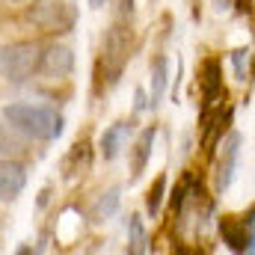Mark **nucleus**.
<instances>
[{
    "label": "nucleus",
    "mask_w": 255,
    "mask_h": 255,
    "mask_svg": "<svg viewBox=\"0 0 255 255\" xmlns=\"http://www.w3.org/2000/svg\"><path fill=\"white\" fill-rule=\"evenodd\" d=\"M199 74H202L199 77V86H202V98H205V113L202 116H208L211 113V104L220 101V98H226V92H223V65H220L217 57H208L202 63V71Z\"/></svg>",
    "instance_id": "nucleus-8"
},
{
    "label": "nucleus",
    "mask_w": 255,
    "mask_h": 255,
    "mask_svg": "<svg viewBox=\"0 0 255 255\" xmlns=\"http://www.w3.org/2000/svg\"><path fill=\"white\" fill-rule=\"evenodd\" d=\"M128 253L133 255L148 253V235H145V223H142L139 214L128 217Z\"/></svg>",
    "instance_id": "nucleus-16"
},
{
    "label": "nucleus",
    "mask_w": 255,
    "mask_h": 255,
    "mask_svg": "<svg viewBox=\"0 0 255 255\" xmlns=\"http://www.w3.org/2000/svg\"><path fill=\"white\" fill-rule=\"evenodd\" d=\"M27 21L48 36H65L77 24V3L74 0H33L27 9Z\"/></svg>",
    "instance_id": "nucleus-2"
},
{
    "label": "nucleus",
    "mask_w": 255,
    "mask_h": 255,
    "mask_svg": "<svg viewBox=\"0 0 255 255\" xmlns=\"http://www.w3.org/2000/svg\"><path fill=\"white\" fill-rule=\"evenodd\" d=\"M116 9H119L122 18H130L133 15V0H116Z\"/></svg>",
    "instance_id": "nucleus-20"
},
{
    "label": "nucleus",
    "mask_w": 255,
    "mask_h": 255,
    "mask_svg": "<svg viewBox=\"0 0 255 255\" xmlns=\"http://www.w3.org/2000/svg\"><path fill=\"white\" fill-rule=\"evenodd\" d=\"M163 193H166V175H157V178H154V184H151L148 193H145V211H148L151 217H157V214H160Z\"/></svg>",
    "instance_id": "nucleus-18"
},
{
    "label": "nucleus",
    "mask_w": 255,
    "mask_h": 255,
    "mask_svg": "<svg viewBox=\"0 0 255 255\" xmlns=\"http://www.w3.org/2000/svg\"><path fill=\"white\" fill-rule=\"evenodd\" d=\"M42 63V48L36 42H12L0 48V77L6 83H27Z\"/></svg>",
    "instance_id": "nucleus-3"
},
{
    "label": "nucleus",
    "mask_w": 255,
    "mask_h": 255,
    "mask_svg": "<svg viewBox=\"0 0 255 255\" xmlns=\"http://www.w3.org/2000/svg\"><path fill=\"white\" fill-rule=\"evenodd\" d=\"M3 119L15 128L18 133H24L27 139H39V142H54L60 139L65 128L63 113H57L48 104H30V101H15L3 107Z\"/></svg>",
    "instance_id": "nucleus-1"
},
{
    "label": "nucleus",
    "mask_w": 255,
    "mask_h": 255,
    "mask_svg": "<svg viewBox=\"0 0 255 255\" xmlns=\"http://www.w3.org/2000/svg\"><path fill=\"white\" fill-rule=\"evenodd\" d=\"M39 71L51 80H65L71 71H74V51L65 48V45H51L42 51V63Z\"/></svg>",
    "instance_id": "nucleus-7"
},
{
    "label": "nucleus",
    "mask_w": 255,
    "mask_h": 255,
    "mask_svg": "<svg viewBox=\"0 0 255 255\" xmlns=\"http://www.w3.org/2000/svg\"><path fill=\"white\" fill-rule=\"evenodd\" d=\"M241 145H244V136L238 130H229L226 139H220V154H217V166H214V187H217V193H226L232 187L235 172H238Z\"/></svg>",
    "instance_id": "nucleus-5"
},
{
    "label": "nucleus",
    "mask_w": 255,
    "mask_h": 255,
    "mask_svg": "<svg viewBox=\"0 0 255 255\" xmlns=\"http://www.w3.org/2000/svg\"><path fill=\"white\" fill-rule=\"evenodd\" d=\"M166 80H169V60H166V54H157L148 65V95H151L148 101H151V107H157V101L163 98Z\"/></svg>",
    "instance_id": "nucleus-12"
},
{
    "label": "nucleus",
    "mask_w": 255,
    "mask_h": 255,
    "mask_svg": "<svg viewBox=\"0 0 255 255\" xmlns=\"http://www.w3.org/2000/svg\"><path fill=\"white\" fill-rule=\"evenodd\" d=\"M229 6H232V0H214V9H217V12H226Z\"/></svg>",
    "instance_id": "nucleus-22"
},
{
    "label": "nucleus",
    "mask_w": 255,
    "mask_h": 255,
    "mask_svg": "<svg viewBox=\"0 0 255 255\" xmlns=\"http://www.w3.org/2000/svg\"><path fill=\"white\" fill-rule=\"evenodd\" d=\"M232 107H220L217 113H214V119L211 116H205V136H202V142H205V151H214L217 145H220V139H223V133L229 130L232 125Z\"/></svg>",
    "instance_id": "nucleus-13"
},
{
    "label": "nucleus",
    "mask_w": 255,
    "mask_h": 255,
    "mask_svg": "<svg viewBox=\"0 0 255 255\" xmlns=\"http://www.w3.org/2000/svg\"><path fill=\"white\" fill-rule=\"evenodd\" d=\"M128 60H130V27L125 21H116L101 39V68L110 86L122 77Z\"/></svg>",
    "instance_id": "nucleus-4"
},
{
    "label": "nucleus",
    "mask_w": 255,
    "mask_h": 255,
    "mask_svg": "<svg viewBox=\"0 0 255 255\" xmlns=\"http://www.w3.org/2000/svg\"><path fill=\"white\" fill-rule=\"evenodd\" d=\"M145 107H151V104L145 101V92H142V89H136V110H145Z\"/></svg>",
    "instance_id": "nucleus-21"
},
{
    "label": "nucleus",
    "mask_w": 255,
    "mask_h": 255,
    "mask_svg": "<svg viewBox=\"0 0 255 255\" xmlns=\"http://www.w3.org/2000/svg\"><path fill=\"white\" fill-rule=\"evenodd\" d=\"M27 151V136L18 133L6 119H0V157H21Z\"/></svg>",
    "instance_id": "nucleus-14"
},
{
    "label": "nucleus",
    "mask_w": 255,
    "mask_h": 255,
    "mask_svg": "<svg viewBox=\"0 0 255 255\" xmlns=\"http://www.w3.org/2000/svg\"><path fill=\"white\" fill-rule=\"evenodd\" d=\"M128 133H130V125L128 122H116V125H110L101 133L98 151H101L104 160H116L122 154V148H125V142H128Z\"/></svg>",
    "instance_id": "nucleus-10"
},
{
    "label": "nucleus",
    "mask_w": 255,
    "mask_h": 255,
    "mask_svg": "<svg viewBox=\"0 0 255 255\" xmlns=\"http://www.w3.org/2000/svg\"><path fill=\"white\" fill-rule=\"evenodd\" d=\"M27 187V169L15 157H0V202H15Z\"/></svg>",
    "instance_id": "nucleus-6"
},
{
    "label": "nucleus",
    "mask_w": 255,
    "mask_h": 255,
    "mask_svg": "<svg viewBox=\"0 0 255 255\" xmlns=\"http://www.w3.org/2000/svg\"><path fill=\"white\" fill-rule=\"evenodd\" d=\"M104 3H107V0H89V6H92V9H101Z\"/></svg>",
    "instance_id": "nucleus-23"
},
{
    "label": "nucleus",
    "mask_w": 255,
    "mask_h": 255,
    "mask_svg": "<svg viewBox=\"0 0 255 255\" xmlns=\"http://www.w3.org/2000/svg\"><path fill=\"white\" fill-rule=\"evenodd\" d=\"M220 235L229 244L232 253H250V235H247V223L241 217H223L220 220Z\"/></svg>",
    "instance_id": "nucleus-11"
},
{
    "label": "nucleus",
    "mask_w": 255,
    "mask_h": 255,
    "mask_svg": "<svg viewBox=\"0 0 255 255\" xmlns=\"http://www.w3.org/2000/svg\"><path fill=\"white\" fill-rule=\"evenodd\" d=\"M119 202H122V190H119V187L104 190L95 199V205H92V220H95V223H107L110 217H116Z\"/></svg>",
    "instance_id": "nucleus-15"
},
{
    "label": "nucleus",
    "mask_w": 255,
    "mask_h": 255,
    "mask_svg": "<svg viewBox=\"0 0 255 255\" xmlns=\"http://www.w3.org/2000/svg\"><path fill=\"white\" fill-rule=\"evenodd\" d=\"M154 136H157V128L148 125L139 136L136 142L130 145V178L136 181L142 172H145V163L151 160V148H154Z\"/></svg>",
    "instance_id": "nucleus-9"
},
{
    "label": "nucleus",
    "mask_w": 255,
    "mask_h": 255,
    "mask_svg": "<svg viewBox=\"0 0 255 255\" xmlns=\"http://www.w3.org/2000/svg\"><path fill=\"white\" fill-rule=\"evenodd\" d=\"M12 3H18V0H12Z\"/></svg>",
    "instance_id": "nucleus-24"
},
{
    "label": "nucleus",
    "mask_w": 255,
    "mask_h": 255,
    "mask_svg": "<svg viewBox=\"0 0 255 255\" xmlns=\"http://www.w3.org/2000/svg\"><path fill=\"white\" fill-rule=\"evenodd\" d=\"M86 169H89V145H86V142H77V145L68 151V157H65L63 172H65V178H77V175H83Z\"/></svg>",
    "instance_id": "nucleus-17"
},
{
    "label": "nucleus",
    "mask_w": 255,
    "mask_h": 255,
    "mask_svg": "<svg viewBox=\"0 0 255 255\" xmlns=\"http://www.w3.org/2000/svg\"><path fill=\"white\" fill-rule=\"evenodd\" d=\"M232 68H235V77L238 80H247V71H250V48L232 51Z\"/></svg>",
    "instance_id": "nucleus-19"
}]
</instances>
